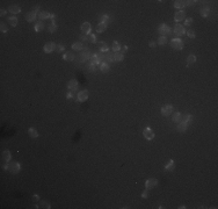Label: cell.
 Here are the masks:
<instances>
[{"mask_svg": "<svg viewBox=\"0 0 218 209\" xmlns=\"http://www.w3.org/2000/svg\"><path fill=\"white\" fill-rule=\"evenodd\" d=\"M88 91L87 89H84V91H80L78 94H77V101H79V102H84V101H86L88 99Z\"/></svg>", "mask_w": 218, "mask_h": 209, "instance_id": "obj_5", "label": "cell"}, {"mask_svg": "<svg viewBox=\"0 0 218 209\" xmlns=\"http://www.w3.org/2000/svg\"><path fill=\"white\" fill-rule=\"evenodd\" d=\"M43 28H44V23H43L42 21H39V22H37V23H35V27H34V30H35L36 33H38V31L43 30Z\"/></svg>", "mask_w": 218, "mask_h": 209, "instance_id": "obj_31", "label": "cell"}, {"mask_svg": "<svg viewBox=\"0 0 218 209\" xmlns=\"http://www.w3.org/2000/svg\"><path fill=\"white\" fill-rule=\"evenodd\" d=\"M186 19V12L183 11V9H180V11H178L176 13H175V15H174V20L176 22H179V21H183V20Z\"/></svg>", "mask_w": 218, "mask_h": 209, "instance_id": "obj_13", "label": "cell"}, {"mask_svg": "<svg viewBox=\"0 0 218 209\" xmlns=\"http://www.w3.org/2000/svg\"><path fill=\"white\" fill-rule=\"evenodd\" d=\"M8 22H9V24H11L12 27H15L16 24H18L19 20H18V17H16V16H9L8 17Z\"/></svg>", "mask_w": 218, "mask_h": 209, "instance_id": "obj_34", "label": "cell"}, {"mask_svg": "<svg viewBox=\"0 0 218 209\" xmlns=\"http://www.w3.org/2000/svg\"><path fill=\"white\" fill-rule=\"evenodd\" d=\"M100 71L103 72V73H107V72L110 71V68H109V64L108 63H101L100 64Z\"/></svg>", "mask_w": 218, "mask_h": 209, "instance_id": "obj_22", "label": "cell"}, {"mask_svg": "<svg viewBox=\"0 0 218 209\" xmlns=\"http://www.w3.org/2000/svg\"><path fill=\"white\" fill-rule=\"evenodd\" d=\"M143 136L147 139V141H152L153 138H154V133H153V130L151 128H145L144 130H143Z\"/></svg>", "mask_w": 218, "mask_h": 209, "instance_id": "obj_7", "label": "cell"}, {"mask_svg": "<svg viewBox=\"0 0 218 209\" xmlns=\"http://www.w3.org/2000/svg\"><path fill=\"white\" fill-rule=\"evenodd\" d=\"M74 58H76V56L72 54V51L65 52V55L63 56V59L66 61V62H72V61H74Z\"/></svg>", "mask_w": 218, "mask_h": 209, "instance_id": "obj_17", "label": "cell"}, {"mask_svg": "<svg viewBox=\"0 0 218 209\" xmlns=\"http://www.w3.org/2000/svg\"><path fill=\"white\" fill-rule=\"evenodd\" d=\"M169 44L173 49H176V50H182L183 49V41L181 38H172Z\"/></svg>", "mask_w": 218, "mask_h": 209, "instance_id": "obj_3", "label": "cell"}, {"mask_svg": "<svg viewBox=\"0 0 218 209\" xmlns=\"http://www.w3.org/2000/svg\"><path fill=\"white\" fill-rule=\"evenodd\" d=\"M158 33L161 35V36H166V35H168L171 33V28L167 26V24L161 23L159 26V28H158Z\"/></svg>", "mask_w": 218, "mask_h": 209, "instance_id": "obj_6", "label": "cell"}, {"mask_svg": "<svg viewBox=\"0 0 218 209\" xmlns=\"http://www.w3.org/2000/svg\"><path fill=\"white\" fill-rule=\"evenodd\" d=\"M38 200H39V196L37 195V194H34V195H33V201H34V202H37Z\"/></svg>", "mask_w": 218, "mask_h": 209, "instance_id": "obj_47", "label": "cell"}, {"mask_svg": "<svg viewBox=\"0 0 218 209\" xmlns=\"http://www.w3.org/2000/svg\"><path fill=\"white\" fill-rule=\"evenodd\" d=\"M6 13H7V11H6V9H4V8L0 11V15H1V16H5V15H6Z\"/></svg>", "mask_w": 218, "mask_h": 209, "instance_id": "obj_51", "label": "cell"}, {"mask_svg": "<svg viewBox=\"0 0 218 209\" xmlns=\"http://www.w3.org/2000/svg\"><path fill=\"white\" fill-rule=\"evenodd\" d=\"M142 198H143V199H146V198H147V190H146V188H145V191L142 193Z\"/></svg>", "mask_w": 218, "mask_h": 209, "instance_id": "obj_49", "label": "cell"}, {"mask_svg": "<svg viewBox=\"0 0 218 209\" xmlns=\"http://www.w3.org/2000/svg\"><path fill=\"white\" fill-rule=\"evenodd\" d=\"M55 17H56V15H55V14H51V17H50V19L52 20V21H53V20H55Z\"/></svg>", "mask_w": 218, "mask_h": 209, "instance_id": "obj_56", "label": "cell"}, {"mask_svg": "<svg viewBox=\"0 0 218 209\" xmlns=\"http://www.w3.org/2000/svg\"><path fill=\"white\" fill-rule=\"evenodd\" d=\"M111 49H113V51H114V52H120V50H121V45H120V43L115 41V42L113 43V45H111Z\"/></svg>", "mask_w": 218, "mask_h": 209, "instance_id": "obj_35", "label": "cell"}, {"mask_svg": "<svg viewBox=\"0 0 218 209\" xmlns=\"http://www.w3.org/2000/svg\"><path fill=\"white\" fill-rule=\"evenodd\" d=\"M8 12H11L12 14H19V13H21V8H20V6H18V5H11V6L8 7Z\"/></svg>", "mask_w": 218, "mask_h": 209, "instance_id": "obj_16", "label": "cell"}, {"mask_svg": "<svg viewBox=\"0 0 218 209\" xmlns=\"http://www.w3.org/2000/svg\"><path fill=\"white\" fill-rule=\"evenodd\" d=\"M107 29V24H105V23H99L98 26H96V31H98L99 34H101V33H103V31Z\"/></svg>", "mask_w": 218, "mask_h": 209, "instance_id": "obj_29", "label": "cell"}, {"mask_svg": "<svg viewBox=\"0 0 218 209\" xmlns=\"http://www.w3.org/2000/svg\"><path fill=\"white\" fill-rule=\"evenodd\" d=\"M99 49H100V52L106 54V52H108V50H109V47L105 42H100V43H99Z\"/></svg>", "mask_w": 218, "mask_h": 209, "instance_id": "obj_21", "label": "cell"}, {"mask_svg": "<svg viewBox=\"0 0 218 209\" xmlns=\"http://www.w3.org/2000/svg\"><path fill=\"white\" fill-rule=\"evenodd\" d=\"M91 30H92V26H91L90 22H84V23L81 24V31H83V34L90 35Z\"/></svg>", "mask_w": 218, "mask_h": 209, "instance_id": "obj_12", "label": "cell"}, {"mask_svg": "<svg viewBox=\"0 0 218 209\" xmlns=\"http://www.w3.org/2000/svg\"><path fill=\"white\" fill-rule=\"evenodd\" d=\"M174 34L178 35V36H182V35H185L186 34L185 26H182V24H176V26L174 27Z\"/></svg>", "mask_w": 218, "mask_h": 209, "instance_id": "obj_11", "label": "cell"}, {"mask_svg": "<svg viewBox=\"0 0 218 209\" xmlns=\"http://www.w3.org/2000/svg\"><path fill=\"white\" fill-rule=\"evenodd\" d=\"M36 17H37V15H36V13L35 12H29V13H27L26 14V20L28 22H33V21H35L36 20Z\"/></svg>", "mask_w": 218, "mask_h": 209, "instance_id": "obj_18", "label": "cell"}, {"mask_svg": "<svg viewBox=\"0 0 218 209\" xmlns=\"http://www.w3.org/2000/svg\"><path fill=\"white\" fill-rule=\"evenodd\" d=\"M80 40L81 41H88V35H85V34L80 35Z\"/></svg>", "mask_w": 218, "mask_h": 209, "instance_id": "obj_46", "label": "cell"}, {"mask_svg": "<svg viewBox=\"0 0 218 209\" xmlns=\"http://www.w3.org/2000/svg\"><path fill=\"white\" fill-rule=\"evenodd\" d=\"M174 167H175V163H174V160H172V159L168 161V164H166V165H165V170L169 171V172L174 170Z\"/></svg>", "mask_w": 218, "mask_h": 209, "instance_id": "obj_26", "label": "cell"}, {"mask_svg": "<svg viewBox=\"0 0 218 209\" xmlns=\"http://www.w3.org/2000/svg\"><path fill=\"white\" fill-rule=\"evenodd\" d=\"M88 41H90L91 43H96V36L91 33L90 35H88Z\"/></svg>", "mask_w": 218, "mask_h": 209, "instance_id": "obj_41", "label": "cell"}, {"mask_svg": "<svg viewBox=\"0 0 218 209\" xmlns=\"http://www.w3.org/2000/svg\"><path fill=\"white\" fill-rule=\"evenodd\" d=\"M91 57H92L91 52L87 50L86 47H84V50L81 51V54L78 56V58H79V61H80L81 63H85V62H87L88 59H91Z\"/></svg>", "mask_w": 218, "mask_h": 209, "instance_id": "obj_2", "label": "cell"}, {"mask_svg": "<svg viewBox=\"0 0 218 209\" xmlns=\"http://www.w3.org/2000/svg\"><path fill=\"white\" fill-rule=\"evenodd\" d=\"M67 88L70 89V91H76V89L78 88V80H77V79H71L67 83Z\"/></svg>", "mask_w": 218, "mask_h": 209, "instance_id": "obj_15", "label": "cell"}, {"mask_svg": "<svg viewBox=\"0 0 218 209\" xmlns=\"http://www.w3.org/2000/svg\"><path fill=\"white\" fill-rule=\"evenodd\" d=\"M65 50V47L62 45V44H58V45H56V51L57 52H63Z\"/></svg>", "mask_w": 218, "mask_h": 209, "instance_id": "obj_44", "label": "cell"}, {"mask_svg": "<svg viewBox=\"0 0 218 209\" xmlns=\"http://www.w3.org/2000/svg\"><path fill=\"white\" fill-rule=\"evenodd\" d=\"M43 50L45 54H51L53 50H56V44H55L53 42H48V43L44 44Z\"/></svg>", "mask_w": 218, "mask_h": 209, "instance_id": "obj_9", "label": "cell"}, {"mask_svg": "<svg viewBox=\"0 0 218 209\" xmlns=\"http://www.w3.org/2000/svg\"><path fill=\"white\" fill-rule=\"evenodd\" d=\"M193 21H194V20H193V17H187V19L185 20V26H190V24L193 23Z\"/></svg>", "mask_w": 218, "mask_h": 209, "instance_id": "obj_43", "label": "cell"}, {"mask_svg": "<svg viewBox=\"0 0 218 209\" xmlns=\"http://www.w3.org/2000/svg\"><path fill=\"white\" fill-rule=\"evenodd\" d=\"M72 98H73V93H72V92H69V93L66 94V99L70 100V99H72Z\"/></svg>", "mask_w": 218, "mask_h": 209, "instance_id": "obj_48", "label": "cell"}, {"mask_svg": "<svg viewBox=\"0 0 218 209\" xmlns=\"http://www.w3.org/2000/svg\"><path fill=\"white\" fill-rule=\"evenodd\" d=\"M157 185H158V180H157V179H155V178H150V179L146 180L145 188H146V190H151V188L155 187Z\"/></svg>", "mask_w": 218, "mask_h": 209, "instance_id": "obj_8", "label": "cell"}, {"mask_svg": "<svg viewBox=\"0 0 218 209\" xmlns=\"http://www.w3.org/2000/svg\"><path fill=\"white\" fill-rule=\"evenodd\" d=\"M28 134H29V136H30L31 138H37V137H38V133H37V130L35 128H33V127L28 129Z\"/></svg>", "mask_w": 218, "mask_h": 209, "instance_id": "obj_25", "label": "cell"}, {"mask_svg": "<svg viewBox=\"0 0 218 209\" xmlns=\"http://www.w3.org/2000/svg\"><path fill=\"white\" fill-rule=\"evenodd\" d=\"M209 14H210L209 6H204L202 9H201V15H202L203 17H208V16H209Z\"/></svg>", "mask_w": 218, "mask_h": 209, "instance_id": "obj_28", "label": "cell"}, {"mask_svg": "<svg viewBox=\"0 0 218 209\" xmlns=\"http://www.w3.org/2000/svg\"><path fill=\"white\" fill-rule=\"evenodd\" d=\"M128 49H129V48H128V45L123 47V48H122V54H123V52H127V51H128Z\"/></svg>", "mask_w": 218, "mask_h": 209, "instance_id": "obj_54", "label": "cell"}, {"mask_svg": "<svg viewBox=\"0 0 218 209\" xmlns=\"http://www.w3.org/2000/svg\"><path fill=\"white\" fill-rule=\"evenodd\" d=\"M194 2L195 1H188L187 0V1H185V5L186 6H192V5H194Z\"/></svg>", "mask_w": 218, "mask_h": 209, "instance_id": "obj_50", "label": "cell"}, {"mask_svg": "<svg viewBox=\"0 0 218 209\" xmlns=\"http://www.w3.org/2000/svg\"><path fill=\"white\" fill-rule=\"evenodd\" d=\"M148 45L151 47V48H155V42H150V44H148Z\"/></svg>", "mask_w": 218, "mask_h": 209, "instance_id": "obj_53", "label": "cell"}, {"mask_svg": "<svg viewBox=\"0 0 218 209\" xmlns=\"http://www.w3.org/2000/svg\"><path fill=\"white\" fill-rule=\"evenodd\" d=\"M174 7H175V8H178L179 11H180V9H183L186 7L185 1H183V0H176V1H174Z\"/></svg>", "mask_w": 218, "mask_h": 209, "instance_id": "obj_23", "label": "cell"}, {"mask_svg": "<svg viewBox=\"0 0 218 209\" xmlns=\"http://www.w3.org/2000/svg\"><path fill=\"white\" fill-rule=\"evenodd\" d=\"M187 127H188V124L183 123V122H180V123L178 124V131H179V133H185V131L187 130Z\"/></svg>", "mask_w": 218, "mask_h": 209, "instance_id": "obj_30", "label": "cell"}, {"mask_svg": "<svg viewBox=\"0 0 218 209\" xmlns=\"http://www.w3.org/2000/svg\"><path fill=\"white\" fill-rule=\"evenodd\" d=\"M38 9H39V6H36V7H34V8H33V12H35V13H36Z\"/></svg>", "mask_w": 218, "mask_h": 209, "instance_id": "obj_55", "label": "cell"}, {"mask_svg": "<svg viewBox=\"0 0 218 209\" xmlns=\"http://www.w3.org/2000/svg\"><path fill=\"white\" fill-rule=\"evenodd\" d=\"M48 29H49V33H55V31L57 30V26H56V23H55V22H52V23H51L50 26L48 27Z\"/></svg>", "mask_w": 218, "mask_h": 209, "instance_id": "obj_38", "label": "cell"}, {"mask_svg": "<svg viewBox=\"0 0 218 209\" xmlns=\"http://www.w3.org/2000/svg\"><path fill=\"white\" fill-rule=\"evenodd\" d=\"M0 29H1V31H2V33H7V30H8V29H7V27H6V24H5V23H1V24H0Z\"/></svg>", "mask_w": 218, "mask_h": 209, "instance_id": "obj_45", "label": "cell"}, {"mask_svg": "<svg viewBox=\"0 0 218 209\" xmlns=\"http://www.w3.org/2000/svg\"><path fill=\"white\" fill-rule=\"evenodd\" d=\"M192 121H193V115H190V114H186V115H183V116H182V120H181V122H183V123L189 124Z\"/></svg>", "mask_w": 218, "mask_h": 209, "instance_id": "obj_24", "label": "cell"}, {"mask_svg": "<svg viewBox=\"0 0 218 209\" xmlns=\"http://www.w3.org/2000/svg\"><path fill=\"white\" fill-rule=\"evenodd\" d=\"M166 42H167L166 36H160L159 40H158V44H159V45H164V44H166Z\"/></svg>", "mask_w": 218, "mask_h": 209, "instance_id": "obj_39", "label": "cell"}, {"mask_svg": "<svg viewBox=\"0 0 218 209\" xmlns=\"http://www.w3.org/2000/svg\"><path fill=\"white\" fill-rule=\"evenodd\" d=\"M186 33H187V35H188V37H189V38H195V36H196L195 31L192 30V29H189V30H186Z\"/></svg>", "mask_w": 218, "mask_h": 209, "instance_id": "obj_40", "label": "cell"}, {"mask_svg": "<svg viewBox=\"0 0 218 209\" xmlns=\"http://www.w3.org/2000/svg\"><path fill=\"white\" fill-rule=\"evenodd\" d=\"M100 22L101 23H105V24H108L109 23V16L107 14H103V15L100 16Z\"/></svg>", "mask_w": 218, "mask_h": 209, "instance_id": "obj_36", "label": "cell"}, {"mask_svg": "<svg viewBox=\"0 0 218 209\" xmlns=\"http://www.w3.org/2000/svg\"><path fill=\"white\" fill-rule=\"evenodd\" d=\"M38 17L41 20H46V19H50L51 14L49 13V12H46V11H43V12H41V13L38 14Z\"/></svg>", "mask_w": 218, "mask_h": 209, "instance_id": "obj_27", "label": "cell"}, {"mask_svg": "<svg viewBox=\"0 0 218 209\" xmlns=\"http://www.w3.org/2000/svg\"><path fill=\"white\" fill-rule=\"evenodd\" d=\"M88 68H90L91 71H95V65H93V64H90V65H88Z\"/></svg>", "mask_w": 218, "mask_h": 209, "instance_id": "obj_52", "label": "cell"}, {"mask_svg": "<svg viewBox=\"0 0 218 209\" xmlns=\"http://www.w3.org/2000/svg\"><path fill=\"white\" fill-rule=\"evenodd\" d=\"M72 49L76 50V51H80L81 49H84V45H83L81 42H76V43L72 44Z\"/></svg>", "mask_w": 218, "mask_h": 209, "instance_id": "obj_33", "label": "cell"}, {"mask_svg": "<svg viewBox=\"0 0 218 209\" xmlns=\"http://www.w3.org/2000/svg\"><path fill=\"white\" fill-rule=\"evenodd\" d=\"M185 208H186L185 206H180V207H179V209H185Z\"/></svg>", "mask_w": 218, "mask_h": 209, "instance_id": "obj_57", "label": "cell"}, {"mask_svg": "<svg viewBox=\"0 0 218 209\" xmlns=\"http://www.w3.org/2000/svg\"><path fill=\"white\" fill-rule=\"evenodd\" d=\"M41 207H43L45 209H50L51 206H50V203H49L48 201H41Z\"/></svg>", "mask_w": 218, "mask_h": 209, "instance_id": "obj_42", "label": "cell"}, {"mask_svg": "<svg viewBox=\"0 0 218 209\" xmlns=\"http://www.w3.org/2000/svg\"><path fill=\"white\" fill-rule=\"evenodd\" d=\"M124 59V55L122 52H114V62H122Z\"/></svg>", "mask_w": 218, "mask_h": 209, "instance_id": "obj_20", "label": "cell"}, {"mask_svg": "<svg viewBox=\"0 0 218 209\" xmlns=\"http://www.w3.org/2000/svg\"><path fill=\"white\" fill-rule=\"evenodd\" d=\"M161 114L164 116H169L171 114H173V106L172 104H165L161 108Z\"/></svg>", "mask_w": 218, "mask_h": 209, "instance_id": "obj_10", "label": "cell"}, {"mask_svg": "<svg viewBox=\"0 0 218 209\" xmlns=\"http://www.w3.org/2000/svg\"><path fill=\"white\" fill-rule=\"evenodd\" d=\"M8 171L12 174H18L20 171H21V165H20V163H16V161H12V163H9Z\"/></svg>", "mask_w": 218, "mask_h": 209, "instance_id": "obj_4", "label": "cell"}, {"mask_svg": "<svg viewBox=\"0 0 218 209\" xmlns=\"http://www.w3.org/2000/svg\"><path fill=\"white\" fill-rule=\"evenodd\" d=\"M105 59H107V61H109V63H111V62H114V54H107L106 52V55H105Z\"/></svg>", "mask_w": 218, "mask_h": 209, "instance_id": "obj_37", "label": "cell"}, {"mask_svg": "<svg viewBox=\"0 0 218 209\" xmlns=\"http://www.w3.org/2000/svg\"><path fill=\"white\" fill-rule=\"evenodd\" d=\"M172 120L173 122H178V123H180L182 120V114L180 113V112H175L174 114H173V116H172Z\"/></svg>", "mask_w": 218, "mask_h": 209, "instance_id": "obj_19", "label": "cell"}, {"mask_svg": "<svg viewBox=\"0 0 218 209\" xmlns=\"http://www.w3.org/2000/svg\"><path fill=\"white\" fill-rule=\"evenodd\" d=\"M11 159H12V155H11V152H9L8 150L2 151V153H1V161L9 163V161H11Z\"/></svg>", "mask_w": 218, "mask_h": 209, "instance_id": "obj_14", "label": "cell"}, {"mask_svg": "<svg viewBox=\"0 0 218 209\" xmlns=\"http://www.w3.org/2000/svg\"><path fill=\"white\" fill-rule=\"evenodd\" d=\"M195 62H196V56L195 55H189L188 56V58H187V65L189 66V65H192V64H194Z\"/></svg>", "mask_w": 218, "mask_h": 209, "instance_id": "obj_32", "label": "cell"}, {"mask_svg": "<svg viewBox=\"0 0 218 209\" xmlns=\"http://www.w3.org/2000/svg\"><path fill=\"white\" fill-rule=\"evenodd\" d=\"M103 59H105V55H103V52H100V54H94L92 55L91 57V64H93V65H98V64H101L103 63Z\"/></svg>", "mask_w": 218, "mask_h": 209, "instance_id": "obj_1", "label": "cell"}]
</instances>
